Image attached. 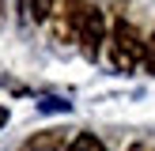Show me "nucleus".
<instances>
[{
    "label": "nucleus",
    "mask_w": 155,
    "mask_h": 151,
    "mask_svg": "<svg viewBox=\"0 0 155 151\" xmlns=\"http://www.w3.org/2000/svg\"><path fill=\"white\" fill-rule=\"evenodd\" d=\"M144 68H148V72L155 76V34L148 38V42H144Z\"/></svg>",
    "instance_id": "423d86ee"
},
{
    "label": "nucleus",
    "mask_w": 155,
    "mask_h": 151,
    "mask_svg": "<svg viewBox=\"0 0 155 151\" xmlns=\"http://www.w3.org/2000/svg\"><path fill=\"white\" fill-rule=\"evenodd\" d=\"M68 151H106V147H102V140H98V136H91V132H80L72 143H68Z\"/></svg>",
    "instance_id": "20e7f679"
},
{
    "label": "nucleus",
    "mask_w": 155,
    "mask_h": 151,
    "mask_svg": "<svg viewBox=\"0 0 155 151\" xmlns=\"http://www.w3.org/2000/svg\"><path fill=\"white\" fill-rule=\"evenodd\" d=\"M110 60H114V68H117V72H133V68L144 60V42H140V34H136V30L129 27L125 19H121L117 27H114Z\"/></svg>",
    "instance_id": "f257e3e1"
},
{
    "label": "nucleus",
    "mask_w": 155,
    "mask_h": 151,
    "mask_svg": "<svg viewBox=\"0 0 155 151\" xmlns=\"http://www.w3.org/2000/svg\"><path fill=\"white\" fill-rule=\"evenodd\" d=\"M76 34H80V45L87 57H98V45H102L106 38V19L98 8H83L80 19H76Z\"/></svg>",
    "instance_id": "f03ea898"
},
{
    "label": "nucleus",
    "mask_w": 155,
    "mask_h": 151,
    "mask_svg": "<svg viewBox=\"0 0 155 151\" xmlns=\"http://www.w3.org/2000/svg\"><path fill=\"white\" fill-rule=\"evenodd\" d=\"M4 121H8V110H4V106H0V125H4Z\"/></svg>",
    "instance_id": "6e6552de"
},
{
    "label": "nucleus",
    "mask_w": 155,
    "mask_h": 151,
    "mask_svg": "<svg viewBox=\"0 0 155 151\" xmlns=\"http://www.w3.org/2000/svg\"><path fill=\"white\" fill-rule=\"evenodd\" d=\"M61 143H64V132H42V136H30L27 143H23V151H57Z\"/></svg>",
    "instance_id": "7ed1b4c3"
},
{
    "label": "nucleus",
    "mask_w": 155,
    "mask_h": 151,
    "mask_svg": "<svg viewBox=\"0 0 155 151\" xmlns=\"http://www.w3.org/2000/svg\"><path fill=\"white\" fill-rule=\"evenodd\" d=\"M42 110H68V102H61V98H45Z\"/></svg>",
    "instance_id": "0eeeda50"
},
{
    "label": "nucleus",
    "mask_w": 155,
    "mask_h": 151,
    "mask_svg": "<svg viewBox=\"0 0 155 151\" xmlns=\"http://www.w3.org/2000/svg\"><path fill=\"white\" fill-rule=\"evenodd\" d=\"M53 4H57V0H30V15H34L38 23L49 19V15H53Z\"/></svg>",
    "instance_id": "39448f33"
},
{
    "label": "nucleus",
    "mask_w": 155,
    "mask_h": 151,
    "mask_svg": "<svg viewBox=\"0 0 155 151\" xmlns=\"http://www.w3.org/2000/svg\"><path fill=\"white\" fill-rule=\"evenodd\" d=\"M129 151H148V147H129Z\"/></svg>",
    "instance_id": "1a4fd4ad"
}]
</instances>
